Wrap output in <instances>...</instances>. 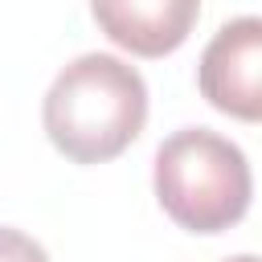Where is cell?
Instances as JSON below:
<instances>
[{
	"mask_svg": "<svg viewBox=\"0 0 262 262\" xmlns=\"http://www.w3.org/2000/svg\"><path fill=\"white\" fill-rule=\"evenodd\" d=\"M41 123L66 160L106 164L139 139L147 123V86L123 57L82 53L49 82Z\"/></svg>",
	"mask_w": 262,
	"mask_h": 262,
	"instance_id": "obj_1",
	"label": "cell"
},
{
	"mask_svg": "<svg viewBox=\"0 0 262 262\" xmlns=\"http://www.w3.org/2000/svg\"><path fill=\"white\" fill-rule=\"evenodd\" d=\"M151 188L160 209L180 229L225 233L246 217L254 196V176H250L246 151L233 139L209 127H184L160 143Z\"/></svg>",
	"mask_w": 262,
	"mask_h": 262,
	"instance_id": "obj_2",
	"label": "cell"
},
{
	"mask_svg": "<svg viewBox=\"0 0 262 262\" xmlns=\"http://www.w3.org/2000/svg\"><path fill=\"white\" fill-rule=\"evenodd\" d=\"M201 94L229 119H262V20L237 16L213 33L196 70Z\"/></svg>",
	"mask_w": 262,
	"mask_h": 262,
	"instance_id": "obj_3",
	"label": "cell"
},
{
	"mask_svg": "<svg viewBox=\"0 0 262 262\" xmlns=\"http://www.w3.org/2000/svg\"><path fill=\"white\" fill-rule=\"evenodd\" d=\"M90 16L119 49L135 57H168L188 41L201 0H90Z\"/></svg>",
	"mask_w": 262,
	"mask_h": 262,
	"instance_id": "obj_4",
	"label": "cell"
},
{
	"mask_svg": "<svg viewBox=\"0 0 262 262\" xmlns=\"http://www.w3.org/2000/svg\"><path fill=\"white\" fill-rule=\"evenodd\" d=\"M0 262H49L45 246L12 225H0Z\"/></svg>",
	"mask_w": 262,
	"mask_h": 262,
	"instance_id": "obj_5",
	"label": "cell"
},
{
	"mask_svg": "<svg viewBox=\"0 0 262 262\" xmlns=\"http://www.w3.org/2000/svg\"><path fill=\"white\" fill-rule=\"evenodd\" d=\"M225 262H258L254 254H237V258H225Z\"/></svg>",
	"mask_w": 262,
	"mask_h": 262,
	"instance_id": "obj_6",
	"label": "cell"
}]
</instances>
